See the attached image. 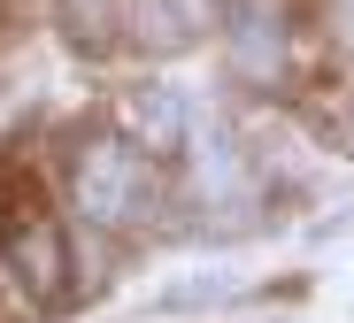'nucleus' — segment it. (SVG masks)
<instances>
[{"mask_svg": "<svg viewBox=\"0 0 354 323\" xmlns=\"http://www.w3.org/2000/svg\"><path fill=\"white\" fill-rule=\"evenodd\" d=\"M331 24H339V46H354V0H331Z\"/></svg>", "mask_w": 354, "mask_h": 323, "instance_id": "0eeeda50", "label": "nucleus"}, {"mask_svg": "<svg viewBox=\"0 0 354 323\" xmlns=\"http://www.w3.org/2000/svg\"><path fill=\"white\" fill-rule=\"evenodd\" d=\"M70 192H77V216L100 223V231H124V223H139V216L154 208L147 162H139V147H124V139H93V147L77 154Z\"/></svg>", "mask_w": 354, "mask_h": 323, "instance_id": "f257e3e1", "label": "nucleus"}, {"mask_svg": "<svg viewBox=\"0 0 354 323\" xmlns=\"http://www.w3.org/2000/svg\"><path fill=\"white\" fill-rule=\"evenodd\" d=\"M223 39H231V70L239 77H262V85L285 77V24L262 8V0H239L231 24H223Z\"/></svg>", "mask_w": 354, "mask_h": 323, "instance_id": "7ed1b4c3", "label": "nucleus"}, {"mask_svg": "<svg viewBox=\"0 0 354 323\" xmlns=\"http://www.w3.org/2000/svg\"><path fill=\"white\" fill-rule=\"evenodd\" d=\"M131 123H139V147L147 154H177L185 147V100L169 85H139L131 93Z\"/></svg>", "mask_w": 354, "mask_h": 323, "instance_id": "20e7f679", "label": "nucleus"}, {"mask_svg": "<svg viewBox=\"0 0 354 323\" xmlns=\"http://www.w3.org/2000/svg\"><path fill=\"white\" fill-rule=\"evenodd\" d=\"M0 254H8V270L24 277V293L39 308H62L70 300V246H62V223H54V216H39V208L0 216Z\"/></svg>", "mask_w": 354, "mask_h": 323, "instance_id": "f03ea898", "label": "nucleus"}, {"mask_svg": "<svg viewBox=\"0 0 354 323\" xmlns=\"http://www.w3.org/2000/svg\"><path fill=\"white\" fill-rule=\"evenodd\" d=\"M339 139H346V147H354V116H339Z\"/></svg>", "mask_w": 354, "mask_h": 323, "instance_id": "6e6552de", "label": "nucleus"}, {"mask_svg": "<svg viewBox=\"0 0 354 323\" xmlns=\"http://www.w3.org/2000/svg\"><path fill=\"white\" fill-rule=\"evenodd\" d=\"M193 24H201V0H139V8H131V31L147 46H185Z\"/></svg>", "mask_w": 354, "mask_h": 323, "instance_id": "39448f33", "label": "nucleus"}, {"mask_svg": "<svg viewBox=\"0 0 354 323\" xmlns=\"http://www.w3.org/2000/svg\"><path fill=\"white\" fill-rule=\"evenodd\" d=\"M70 8V39L85 46V54H100L108 39H115V0H62Z\"/></svg>", "mask_w": 354, "mask_h": 323, "instance_id": "423d86ee", "label": "nucleus"}]
</instances>
